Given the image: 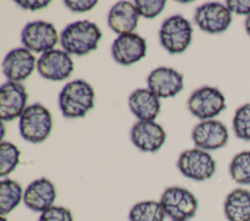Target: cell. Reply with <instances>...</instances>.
Masks as SVG:
<instances>
[{
  "instance_id": "cell-1",
  "label": "cell",
  "mask_w": 250,
  "mask_h": 221,
  "mask_svg": "<svg viewBox=\"0 0 250 221\" xmlns=\"http://www.w3.org/2000/svg\"><path fill=\"white\" fill-rule=\"evenodd\" d=\"M102 36L96 23L90 20H77L63 28L61 33V44L67 54L84 55L98 48Z\"/></svg>"
},
{
  "instance_id": "cell-2",
  "label": "cell",
  "mask_w": 250,
  "mask_h": 221,
  "mask_svg": "<svg viewBox=\"0 0 250 221\" xmlns=\"http://www.w3.org/2000/svg\"><path fill=\"white\" fill-rule=\"evenodd\" d=\"M95 92L90 84L83 80L67 83L59 94V107L67 119L81 118L94 107Z\"/></svg>"
},
{
  "instance_id": "cell-3",
  "label": "cell",
  "mask_w": 250,
  "mask_h": 221,
  "mask_svg": "<svg viewBox=\"0 0 250 221\" xmlns=\"http://www.w3.org/2000/svg\"><path fill=\"white\" fill-rule=\"evenodd\" d=\"M52 126L50 111L40 103L27 106L19 122L21 136L30 143L43 142L49 136Z\"/></svg>"
},
{
  "instance_id": "cell-4",
  "label": "cell",
  "mask_w": 250,
  "mask_h": 221,
  "mask_svg": "<svg viewBox=\"0 0 250 221\" xmlns=\"http://www.w3.org/2000/svg\"><path fill=\"white\" fill-rule=\"evenodd\" d=\"M191 37L192 27L181 15L166 18L159 29L160 44L170 54L185 52L191 42Z\"/></svg>"
},
{
  "instance_id": "cell-5",
  "label": "cell",
  "mask_w": 250,
  "mask_h": 221,
  "mask_svg": "<svg viewBox=\"0 0 250 221\" xmlns=\"http://www.w3.org/2000/svg\"><path fill=\"white\" fill-rule=\"evenodd\" d=\"M159 203L165 214L172 220L187 221L192 218L197 210L198 202L195 196L186 188L172 186L165 189Z\"/></svg>"
},
{
  "instance_id": "cell-6",
  "label": "cell",
  "mask_w": 250,
  "mask_h": 221,
  "mask_svg": "<svg viewBox=\"0 0 250 221\" xmlns=\"http://www.w3.org/2000/svg\"><path fill=\"white\" fill-rule=\"evenodd\" d=\"M177 167L187 178L205 181L214 175L216 162L207 151L193 148L181 153L177 161Z\"/></svg>"
},
{
  "instance_id": "cell-7",
  "label": "cell",
  "mask_w": 250,
  "mask_h": 221,
  "mask_svg": "<svg viewBox=\"0 0 250 221\" xmlns=\"http://www.w3.org/2000/svg\"><path fill=\"white\" fill-rule=\"evenodd\" d=\"M188 108L198 119L211 120L225 110L226 98L217 88L202 87L190 94Z\"/></svg>"
},
{
  "instance_id": "cell-8",
  "label": "cell",
  "mask_w": 250,
  "mask_h": 221,
  "mask_svg": "<svg viewBox=\"0 0 250 221\" xmlns=\"http://www.w3.org/2000/svg\"><path fill=\"white\" fill-rule=\"evenodd\" d=\"M58 40L55 26L44 20L30 21L21 31V43L30 52L44 54L54 50Z\"/></svg>"
},
{
  "instance_id": "cell-9",
  "label": "cell",
  "mask_w": 250,
  "mask_h": 221,
  "mask_svg": "<svg viewBox=\"0 0 250 221\" xmlns=\"http://www.w3.org/2000/svg\"><path fill=\"white\" fill-rule=\"evenodd\" d=\"M194 21L201 30L207 33H222L230 25L231 13L226 5L209 2L196 8Z\"/></svg>"
},
{
  "instance_id": "cell-10",
  "label": "cell",
  "mask_w": 250,
  "mask_h": 221,
  "mask_svg": "<svg viewBox=\"0 0 250 221\" xmlns=\"http://www.w3.org/2000/svg\"><path fill=\"white\" fill-rule=\"evenodd\" d=\"M191 139L196 148L204 151L224 147L229 140L227 127L217 120H205L197 124L191 132Z\"/></svg>"
},
{
  "instance_id": "cell-11",
  "label": "cell",
  "mask_w": 250,
  "mask_h": 221,
  "mask_svg": "<svg viewBox=\"0 0 250 221\" xmlns=\"http://www.w3.org/2000/svg\"><path fill=\"white\" fill-rule=\"evenodd\" d=\"M27 93L25 88L17 82H7L0 88V119L11 122L21 117L25 110Z\"/></svg>"
},
{
  "instance_id": "cell-12",
  "label": "cell",
  "mask_w": 250,
  "mask_h": 221,
  "mask_svg": "<svg viewBox=\"0 0 250 221\" xmlns=\"http://www.w3.org/2000/svg\"><path fill=\"white\" fill-rule=\"evenodd\" d=\"M73 68V61L65 51L51 50L42 54L37 60L39 75L51 81H62L68 78Z\"/></svg>"
},
{
  "instance_id": "cell-13",
  "label": "cell",
  "mask_w": 250,
  "mask_h": 221,
  "mask_svg": "<svg viewBox=\"0 0 250 221\" xmlns=\"http://www.w3.org/2000/svg\"><path fill=\"white\" fill-rule=\"evenodd\" d=\"M130 137L139 150L154 153L164 144L166 133L154 121H139L132 127Z\"/></svg>"
},
{
  "instance_id": "cell-14",
  "label": "cell",
  "mask_w": 250,
  "mask_h": 221,
  "mask_svg": "<svg viewBox=\"0 0 250 221\" xmlns=\"http://www.w3.org/2000/svg\"><path fill=\"white\" fill-rule=\"evenodd\" d=\"M146 40L136 33L119 35L112 43L111 55L121 65H131L146 56Z\"/></svg>"
},
{
  "instance_id": "cell-15",
  "label": "cell",
  "mask_w": 250,
  "mask_h": 221,
  "mask_svg": "<svg viewBox=\"0 0 250 221\" xmlns=\"http://www.w3.org/2000/svg\"><path fill=\"white\" fill-rule=\"evenodd\" d=\"M147 87L158 98L175 96L184 88V76L170 67H158L147 77Z\"/></svg>"
},
{
  "instance_id": "cell-16",
  "label": "cell",
  "mask_w": 250,
  "mask_h": 221,
  "mask_svg": "<svg viewBox=\"0 0 250 221\" xmlns=\"http://www.w3.org/2000/svg\"><path fill=\"white\" fill-rule=\"evenodd\" d=\"M35 61V56L26 48L14 49L6 55L3 60V73L11 82H21L31 75Z\"/></svg>"
},
{
  "instance_id": "cell-17",
  "label": "cell",
  "mask_w": 250,
  "mask_h": 221,
  "mask_svg": "<svg viewBox=\"0 0 250 221\" xmlns=\"http://www.w3.org/2000/svg\"><path fill=\"white\" fill-rule=\"evenodd\" d=\"M57 198L56 187L45 177L33 180L24 190L23 203L34 212H43L54 205Z\"/></svg>"
},
{
  "instance_id": "cell-18",
  "label": "cell",
  "mask_w": 250,
  "mask_h": 221,
  "mask_svg": "<svg viewBox=\"0 0 250 221\" xmlns=\"http://www.w3.org/2000/svg\"><path fill=\"white\" fill-rule=\"evenodd\" d=\"M139 16L135 5L128 1H119L109 10L107 23L115 33L129 34L137 27Z\"/></svg>"
},
{
  "instance_id": "cell-19",
  "label": "cell",
  "mask_w": 250,
  "mask_h": 221,
  "mask_svg": "<svg viewBox=\"0 0 250 221\" xmlns=\"http://www.w3.org/2000/svg\"><path fill=\"white\" fill-rule=\"evenodd\" d=\"M131 112L140 121H154L160 111L159 98L148 89H137L129 98Z\"/></svg>"
},
{
  "instance_id": "cell-20",
  "label": "cell",
  "mask_w": 250,
  "mask_h": 221,
  "mask_svg": "<svg viewBox=\"0 0 250 221\" xmlns=\"http://www.w3.org/2000/svg\"><path fill=\"white\" fill-rule=\"evenodd\" d=\"M224 213L228 221H250V192L243 188L229 192L224 203Z\"/></svg>"
},
{
  "instance_id": "cell-21",
  "label": "cell",
  "mask_w": 250,
  "mask_h": 221,
  "mask_svg": "<svg viewBox=\"0 0 250 221\" xmlns=\"http://www.w3.org/2000/svg\"><path fill=\"white\" fill-rule=\"evenodd\" d=\"M21 184L13 179H3L0 182V214L5 216L12 212L23 200Z\"/></svg>"
},
{
  "instance_id": "cell-22",
  "label": "cell",
  "mask_w": 250,
  "mask_h": 221,
  "mask_svg": "<svg viewBox=\"0 0 250 221\" xmlns=\"http://www.w3.org/2000/svg\"><path fill=\"white\" fill-rule=\"evenodd\" d=\"M165 211L159 202L143 201L135 203L129 211L130 221H164Z\"/></svg>"
},
{
  "instance_id": "cell-23",
  "label": "cell",
  "mask_w": 250,
  "mask_h": 221,
  "mask_svg": "<svg viewBox=\"0 0 250 221\" xmlns=\"http://www.w3.org/2000/svg\"><path fill=\"white\" fill-rule=\"evenodd\" d=\"M231 179L240 185L250 184V151H242L236 154L229 164Z\"/></svg>"
},
{
  "instance_id": "cell-24",
  "label": "cell",
  "mask_w": 250,
  "mask_h": 221,
  "mask_svg": "<svg viewBox=\"0 0 250 221\" xmlns=\"http://www.w3.org/2000/svg\"><path fill=\"white\" fill-rule=\"evenodd\" d=\"M21 152L16 145L8 141L0 144V176L5 177L15 170L20 163Z\"/></svg>"
},
{
  "instance_id": "cell-25",
  "label": "cell",
  "mask_w": 250,
  "mask_h": 221,
  "mask_svg": "<svg viewBox=\"0 0 250 221\" xmlns=\"http://www.w3.org/2000/svg\"><path fill=\"white\" fill-rule=\"evenodd\" d=\"M233 131L239 139L250 140V103L236 109L232 120Z\"/></svg>"
},
{
  "instance_id": "cell-26",
  "label": "cell",
  "mask_w": 250,
  "mask_h": 221,
  "mask_svg": "<svg viewBox=\"0 0 250 221\" xmlns=\"http://www.w3.org/2000/svg\"><path fill=\"white\" fill-rule=\"evenodd\" d=\"M164 0H136L135 6L140 16L146 18H154L165 8Z\"/></svg>"
},
{
  "instance_id": "cell-27",
  "label": "cell",
  "mask_w": 250,
  "mask_h": 221,
  "mask_svg": "<svg viewBox=\"0 0 250 221\" xmlns=\"http://www.w3.org/2000/svg\"><path fill=\"white\" fill-rule=\"evenodd\" d=\"M38 221H73V217L69 209L53 205L40 214Z\"/></svg>"
},
{
  "instance_id": "cell-28",
  "label": "cell",
  "mask_w": 250,
  "mask_h": 221,
  "mask_svg": "<svg viewBox=\"0 0 250 221\" xmlns=\"http://www.w3.org/2000/svg\"><path fill=\"white\" fill-rule=\"evenodd\" d=\"M64 5L74 13H85L92 10L97 4V0H65Z\"/></svg>"
},
{
  "instance_id": "cell-29",
  "label": "cell",
  "mask_w": 250,
  "mask_h": 221,
  "mask_svg": "<svg viewBox=\"0 0 250 221\" xmlns=\"http://www.w3.org/2000/svg\"><path fill=\"white\" fill-rule=\"evenodd\" d=\"M226 6L230 13L247 17L250 15V0H228Z\"/></svg>"
},
{
  "instance_id": "cell-30",
  "label": "cell",
  "mask_w": 250,
  "mask_h": 221,
  "mask_svg": "<svg viewBox=\"0 0 250 221\" xmlns=\"http://www.w3.org/2000/svg\"><path fill=\"white\" fill-rule=\"evenodd\" d=\"M16 4H18L20 7L23 8L24 10H30V11H36L43 9L47 7L50 4V1H42V0H17L15 1Z\"/></svg>"
},
{
  "instance_id": "cell-31",
  "label": "cell",
  "mask_w": 250,
  "mask_h": 221,
  "mask_svg": "<svg viewBox=\"0 0 250 221\" xmlns=\"http://www.w3.org/2000/svg\"><path fill=\"white\" fill-rule=\"evenodd\" d=\"M245 29H246V32L248 33V35L250 36V15L245 19Z\"/></svg>"
},
{
  "instance_id": "cell-32",
  "label": "cell",
  "mask_w": 250,
  "mask_h": 221,
  "mask_svg": "<svg viewBox=\"0 0 250 221\" xmlns=\"http://www.w3.org/2000/svg\"><path fill=\"white\" fill-rule=\"evenodd\" d=\"M0 221H7V219H6V217H5V216H1Z\"/></svg>"
},
{
  "instance_id": "cell-33",
  "label": "cell",
  "mask_w": 250,
  "mask_h": 221,
  "mask_svg": "<svg viewBox=\"0 0 250 221\" xmlns=\"http://www.w3.org/2000/svg\"><path fill=\"white\" fill-rule=\"evenodd\" d=\"M172 221H180V220H172Z\"/></svg>"
}]
</instances>
